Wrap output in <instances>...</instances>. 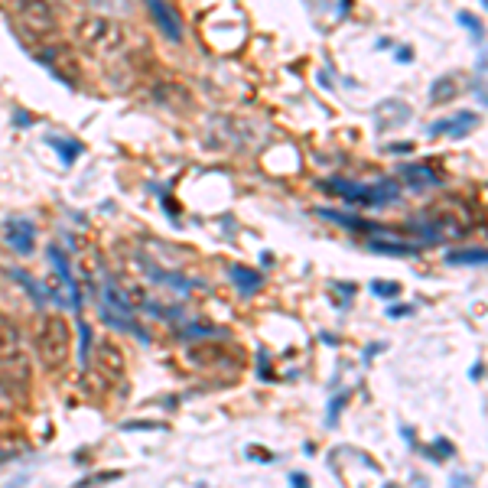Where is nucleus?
<instances>
[{"mask_svg": "<svg viewBox=\"0 0 488 488\" xmlns=\"http://www.w3.org/2000/svg\"><path fill=\"white\" fill-rule=\"evenodd\" d=\"M401 176L410 182L413 192H423V189L443 186L440 173H436V169H430V166H423V163H407V166H401Z\"/></svg>", "mask_w": 488, "mask_h": 488, "instance_id": "obj_10", "label": "nucleus"}, {"mask_svg": "<svg viewBox=\"0 0 488 488\" xmlns=\"http://www.w3.org/2000/svg\"><path fill=\"white\" fill-rule=\"evenodd\" d=\"M342 404H345V394L332 397V404H329V426H336V417H338V410H342Z\"/></svg>", "mask_w": 488, "mask_h": 488, "instance_id": "obj_26", "label": "nucleus"}, {"mask_svg": "<svg viewBox=\"0 0 488 488\" xmlns=\"http://www.w3.org/2000/svg\"><path fill=\"white\" fill-rule=\"evenodd\" d=\"M228 277H231V283L241 290V296H254V293L264 287V273L251 271V267H241V264L228 267Z\"/></svg>", "mask_w": 488, "mask_h": 488, "instance_id": "obj_12", "label": "nucleus"}, {"mask_svg": "<svg viewBox=\"0 0 488 488\" xmlns=\"http://www.w3.org/2000/svg\"><path fill=\"white\" fill-rule=\"evenodd\" d=\"M0 378L13 387H23L29 378V361L20 329L0 313Z\"/></svg>", "mask_w": 488, "mask_h": 488, "instance_id": "obj_3", "label": "nucleus"}, {"mask_svg": "<svg viewBox=\"0 0 488 488\" xmlns=\"http://www.w3.org/2000/svg\"><path fill=\"white\" fill-rule=\"evenodd\" d=\"M407 313H410V306H391V310H387V316H391V320H397V316H407Z\"/></svg>", "mask_w": 488, "mask_h": 488, "instance_id": "obj_30", "label": "nucleus"}, {"mask_svg": "<svg viewBox=\"0 0 488 488\" xmlns=\"http://www.w3.org/2000/svg\"><path fill=\"white\" fill-rule=\"evenodd\" d=\"M459 23H462V27H469L472 33H475V36H482V27H479V20H472L469 13H462V17H459Z\"/></svg>", "mask_w": 488, "mask_h": 488, "instance_id": "obj_28", "label": "nucleus"}, {"mask_svg": "<svg viewBox=\"0 0 488 488\" xmlns=\"http://www.w3.org/2000/svg\"><path fill=\"white\" fill-rule=\"evenodd\" d=\"M10 277H13L20 287H27V293L33 296V303H36V306H46V303H49V290H46V287H43L39 280H33L27 271H20V267H10Z\"/></svg>", "mask_w": 488, "mask_h": 488, "instance_id": "obj_15", "label": "nucleus"}, {"mask_svg": "<svg viewBox=\"0 0 488 488\" xmlns=\"http://www.w3.org/2000/svg\"><path fill=\"white\" fill-rule=\"evenodd\" d=\"M46 254H49V261H52V267H56V273L62 277V283L69 287V306H72V310H82V293H78V283L72 280V271H69L66 254L59 251V244H52Z\"/></svg>", "mask_w": 488, "mask_h": 488, "instance_id": "obj_11", "label": "nucleus"}, {"mask_svg": "<svg viewBox=\"0 0 488 488\" xmlns=\"http://www.w3.org/2000/svg\"><path fill=\"white\" fill-rule=\"evenodd\" d=\"M482 368H485V365H482V361H479V365H475V368H472V381H479V378H482Z\"/></svg>", "mask_w": 488, "mask_h": 488, "instance_id": "obj_32", "label": "nucleus"}, {"mask_svg": "<svg viewBox=\"0 0 488 488\" xmlns=\"http://www.w3.org/2000/svg\"><path fill=\"white\" fill-rule=\"evenodd\" d=\"M368 251H378V254H394V257H410V254H417V251H420V244L381 241V238H371V241H368Z\"/></svg>", "mask_w": 488, "mask_h": 488, "instance_id": "obj_16", "label": "nucleus"}, {"mask_svg": "<svg viewBox=\"0 0 488 488\" xmlns=\"http://www.w3.org/2000/svg\"><path fill=\"white\" fill-rule=\"evenodd\" d=\"M78 336H82V365H88V358H92V326L85 320H78Z\"/></svg>", "mask_w": 488, "mask_h": 488, "instance_id": "obj_22", "label": "nucleus"}, {"mask_svg": "<svg viewBox=\"0 0 488 488\" xmlns=\"http://www.w3.org/2000/svg\"><path fill=\"white\" fill-rule=\"evenodd\" d=\"M10 387L3 378H0V420H10V413H13V397H10Z\"/></svg>", "mask_w": 488, "mask_h": 488, "instance_id": "obj_21", "label": "nucleus"}, {"mask_svg": "<svg viewBox=\"0 0 488 488\" xmlns=\"http://www.w3.org/2000/svg\"><path fill=\"white\" fill-rule=\"evenodd\" d=\"M316 215L329 218V222H336V225H342V228H352V231H381V235H385V228L368 225V222H361V218L345 215V212H336V208H316Z\"/></svg>", "mask_w": 488, "mask_h": 488, "instance_id": "obj_14", "label": "nucleus"}, {"mask_svg": "<svg viewBox=\"0 0 488 488\" xmlns=\"http://www.w3.org/2000/svg\"><path fill=\"white\" fill-rule=\"evenodd\" d=\"M433 450H440V452H433L436 459H446V456H452V443H446V440H436V443H433Z\"/></svg>", "mask_w": 488, "mask_h": 488, "instance_id": "obj_27", "label": "nucleus"}, {"mask_svg": "<svg viewBox=\"0 0 488 488\" xmlns=\"http://www.w3.org/2000/svg\"><path fill=\"white\" fill-rule=\"evenodd\" d=\"M3 235L7 244L17 254H33V244H36V225L27 222V218H7L3 222Z\"/></svg>", "mask_w": 488, "mask_h": 488, "instance_id": "obj_8", "label": "nucleus"}, {"mask_svg": "<svg viewBox=\"0 0 488 488\" xmlns=\"http://www.w3.org/2000/svg\"><path fill=\"white\" fill-rule=\"evenodd\" d=\"M322 189H332V196H342L345 202L371 206V208L391 206V202H397V196H401V189H397L394 179H381L375 186H368V182H352V179H326Z\"/></svg>", "mask_w": 488, "mask_h": 488, "instance_id": "obj_4", "label": "nucleus"}, {"mask_svg": "<svg viewBox=\"0 0 488 488\" xmlns=\"http://www.w3.org/2000/svg\"><path fill=\"white\" fill-rule=\"evenodd\" d=\"M78 36H82V43L92 52H98L104 59L121 56L124 46H127V29L117 27V23H108V20H88V23H82Z\"/></svg>", "mask_w": 488, "mask_h": 488, "instance_id": "obj_5", "label": "nucleus"}, {"mask_svg": "<svg viewBox=\"0 0 488 488\" xmlns=\"http://www.w3.org/2000/svg\"><path fill=\"white\" fill-rule=\"evenodd\" d=\"M290 488H310V482H306L303 472H293V475H290Z\"/></svg>", "mask_w": 488, "mask_h": 488, "instance_id": "obj_29", "label": "nucleus"}, {"mask_svg": "<svg viewBox=\"0 0 488 488\" xmlns=\"http://www.w3.org/2000/svg\"><path fill=\"white\" fill-rule=\"evenodd\" d=\"M179 336H182V338H199V336H225V332L215 329V326H186Z\"/></svg>", "mask_w": 488, "mask_h": 488, "instance_id": "obj_23", "label": "nucleus"}, {"mask_svg": "<svg viewBox=\"0 0 488 488\" xmlns=\"http://www.w3.org/2000/svg\"><path fill=\"white\" fill-rule=\"evenodd\" d=\"M23 485H27V475H20L17 482H10V485H3V488H23Z\"/></svg>", "mask_w": 488, "mask_h": 488, "instance_id": "obj_31", "label": "nucleus"}, {"mask_svg": "<svg viewBox=\"0 0 488 488\" xmlns=\"http://www.w3.org/2000/svg\"><path fill=\"white\" fill-rule=\"evenodd\" d=\"M39 62H43V66H46L49 72L59 78V82H66L69 88H76L78 66H76V59H72V52H69V49H56V46L39 49Z\"/></svg>", "mask_w": 488, "mask_h": 488, "instance_id": "obj_6", "label": "nucleus"}, {"mask_svg": "<svg viewBox=\"0 0 488 488\" xmlns=\"http://www.w3.org/2000/svg\"><path fill=\"white\" fill-rule=\"evenodd\" d=\"M72 348V332L62 316H39L36 322V355L46 371H62Z\"/></svg>", "mask_w": 488, "mask_h": 488, "instance_id": "obj_1", "label": "nucleus"}, {"mask_svg": "<svg viewBox=\"0 0 488 488\" xmlns=\"http://www.w3.org/2000/svg\"><path fill=\"white\" fill-rule=\"evenodd\" d=\"M20 33L33 43H46L59 29V0H13Z\"/></svg>", "mask_w": 488, "mask_h": 488, "instance_id": "obj_2", "label": "nucleus"}, {"mask_svg": "<svg viewBox=\"0 0 488 488\" xmlns=\"http://www.w3.org/2000/svg\"><path fill=\"white\" fill-rule=\"evenodd\" d=\"M94 358H98V375L111 378V381H121V375H124V355H121V348L111 345V342H104V345L94 348Z\"/></svg>", "mask_w": 488, "mask_h": 488, "instance_id": "obj_9", "label": "nucleus"}, {"mask_svg": "<svg viewBox=\"0 0 488 488\" xmlns=\"http://www.w3.org/2000/svg\"><path fill=\"white\" fill-rule=\"evenodd\" d=\"M475 114L472 111H462V114H456L452 121H440V124H433V134H450V137H466V134L475 127Z\"/></svg>", "mask_w": 488, "mask_h": 488, "instance_id": "obj_13", "label": "nucleus"}, {"mask_svg": "<svg viewBox=\"0 0 488 488\" xmlns=\"http://www.w3.org/2000/svg\"><path fill=\"white\" fill-rule=\"evenodd\" d=\"M124 430H163V423H153V420H131V423H124Z\"/></svg>", "mask_w": 488, "mask_h": 488, "instance_id": "obj_25", "label": "nucleus"}, {"mask_svg": "<svg viewBox=\"0 0 488 488\" xmlns=\"http://www.w3.org/2000/svg\"><path fill=\"white\" fill-rule=\"evenodd\" d=\"M371 293H375V296H381V300H394V296H401V283L375 280V283H371Z\"/></svg>", "mask_w": 488, "mask_h": 488, "instance_id": "obj_20", "label": "nucleus"}, {"mask_svg": "<svg viewBox=\"0 0 488 488\" xmlns=\"http://www.w3.org/2000/svg\"><path fill=\"white\" fill-rule=\"evenodd\" d=\"M452 94H456L452 78H440V82H436V92H433L430 98H433V101H446V98H452Z\"/></svg>", "mask_w": 488, "mask_h": 488, "instance_id": "obj_24", "label": "nucleus"}, {"mask_svg": "<svg viewBox=\"0 0 488 488\" xmlns=\"http://www.w3.org/2000/svg\"><path fill=\"white\" fill-rule=\"evenodd\" d=\"M104 306H108V310H114V313H121V316H134V303L127 300V296H124V293L117 290L114 283H108V287H104Z\"/></svg>", "mask_w": 488, "mask_h": 488, "instance_id": "obj_17", "label": "nucleus"}, {"mask_svg": "<svg viewBox=\"0 0 488 488\" xmlns=\"http://www.w3.org/2000/svg\"><path fill=\"white\" fill-rule=\"evenodd\" d=\"M143 3H147L153 23H157V29H160L163 36H166L169 43H182V20H179V13L173 10V3H169V0H143Z\"/></svg>", "mask_w": 488, "mask_h": 488, "instance_id": "obj_7", "label": "nucleus"}, {"mask_svg": "<svg viewBox=\"0 0 488 488\" xmlns=\"http://www.w3.org/2000/svg\"><path fill=\"white\" fill-rule=\"evenodd\" d=\"M46 141L52 143L59 153H62V163H66V166H72V163H76V157L82 153V143L72 141V137H46Z\"/></svg>", "mask_w": 488, "mask_h": 488, "instance_id": "obj_18", "label": "nucleus"}, {"mask_svg": "<svg viewBox=\"0 0 488 488\" xmlns=\"http://www.w3.org/2000/svg\"><path fill=\"white\" fill-rule=\"evenodd\" d=\"M485 247H472V251H450L446 254V264H485Z\"/></svg>", "mask_w": 488, "mask_h": 488, "instance_id": "obj_19", "label": "nucleus"}]
</instances>
